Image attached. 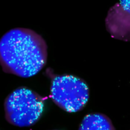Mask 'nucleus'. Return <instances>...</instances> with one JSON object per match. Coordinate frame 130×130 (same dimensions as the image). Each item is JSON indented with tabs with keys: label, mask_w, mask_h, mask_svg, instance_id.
Instances as JSON below:
<instances>
[{
	"label": "nucleus",
	"mask_w": 130,
	"mask_h": 130,
	"mask_svg": "<svg viewBox=\"0 0 130 130\" xmlns=\"http://www.w3.org/2000/svg\"><path fill=\"white\" fill-rule=\"evenodd\" d=\"M47 61V45L33 30L17 27L0 39V65L6 73L22 78L37 74Z\"/></svg>",
	"instance_id": "obj_1"
},
{
	"label": "nucleus",
	"mask_w": 130,
	"mask_h": 130,
	"mask_svg": "<svg viewBox=\"0 0 130 130\" xmlns=\"http://www.w3.org/2000/svg\"><path fill=\"white\" fill-rule=\"evenodd\" d=\"M43 109L44 98L24 87L13 91L4 103L6 120L18 127L34 125L40 120Z\"/></svg>",
	"instance_id": "obj_2"
},
{
	"label": "nucleus",
	"mask_w": 130,
	"mask_h": 130,
	"mask_svg": "<svg viewBox=\"0 0 130 130\" xmlns=\"http://www.w3.org/2000/svg\"><path fill=\"white\" fill-rule=\"evenodd\" d=\"M50 98L61 109L69 113L82 110L89 99V88L86 82L71 75H56L53 78Z\"/></svg>",
	"instance_id": "obj_3"
},
{
	"label": "nucleus",
	"mask_w": 130,
	"mask_h": 130,
	"mask_svg": "<svg viewBox=\"0 0 130 130\" xmlns=\"http://www.w3.org/2000/svg\"><path fill=\"white\" fill-rule=\"evenodd\" d=\"M106 28L111 37L123 40H130V0H120L108 11Z\"/></svg>",
	"instance_id": "obj_4"
},
{
	"label": "nucleus",
	"mask_w": 130,
	"mask_h": 130,
	"mask_svg": "<svg viewBox=\"0 0 130 130\" xmlns=\"http://www.w3.org/2000/svg\"><path fill=\"white\" fill-rule=\"evenodd\" d=\"M78 130H116L110 119L102 113H91L85 117Z\"/></svg>",
	"instance_id": "obj_5"
}]
</instances>
